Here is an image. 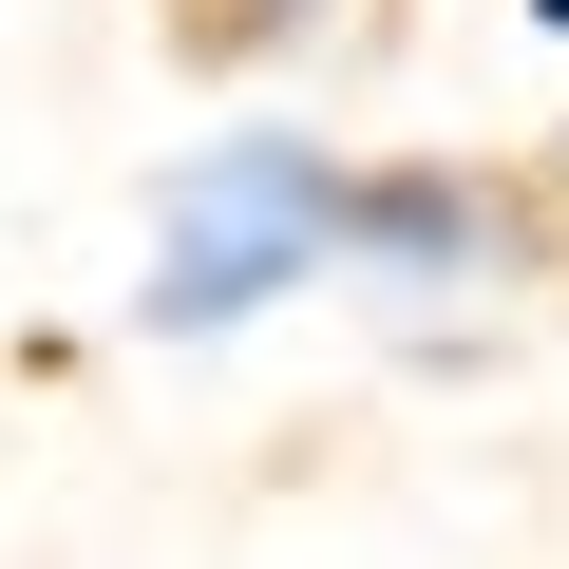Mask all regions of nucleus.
Wrapping results in <instances>:
<instances>
[{
	"instance_id": "nucleus-1",
	"label": "nucleus",
	"mask_w": 569,
	"mask_h": 569,
	"mask_svg": "<svg viewBox=\"0 0 569 569\" xmlns=\"http://www.w3.org/2000/svg\"><path fill=\"white\" fill-rule=\"evenodd\" d=\"M342 247V152L305 114H228L152 171V266H133V342H247L266 305H305Z\"/></svg>"
},
{
	"instance_id": "nucleus-2",
	"label": "nucleus",
	"mask_w": 569,
	"mask_h": 569,
	"mask_svg": "<svg viewBox=\"0 0 569 569\" xmlns=\"http://www.w3.org/2000/svg\"><path fill=\"white\" fill-rule=\"evenodd\" d=\"M512 266H531V228H512L493 171H437V152L342 171V247H323V284H361V305H399V323H456V305H493Z\"/></svg>"
}]
</instances>
